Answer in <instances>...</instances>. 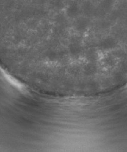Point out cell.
I'll use <instances>...</instances> for the list:
<instances>
[{
  "instance_id": "1",
  "label": "cell",
  "mask_w": 127,
  "mask_h": 152,
  "mask_svg": "<svg viewBox=\"0 0 127 152\" xmlns=\"http://www.w3.org/2000/svg\"><path fill=\"white\" fill-rule=\"evenodd\" d=\"M113 0H102L101 5L102 9L107 10L110 9L113 5Z\"/></svg>"
}]
</instances>
